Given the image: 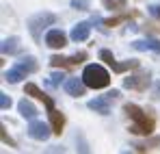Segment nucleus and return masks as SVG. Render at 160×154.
Instances as JSON below:
<instances>
[{"label":"nucleus","mask_w":160,"mask_h":154,"mask_svg":"<svg viewBox=\"0 0 160 154\" xmlns=\"http://www.w3.org/2000/svg\"><path fill=\"white\" fill-rule=\"evenodd\" d=\"M100 59H102V61H106L108 65L112 67V72H119V74H121V72H126V70H132V67H138V61H134V59H130V61H126V63H117L110 50H100Z\"/></svg>","instance_id":"4"},{"label":"nucleus","mask_w":160,"mask_h":154,"mask_svg":"<svg viewBox=\"0 0 160 154\" xmlns=\"http://www.w3.org/2000/svg\"><path fill=\"white\" fill-rule=\"evenodd\" d=\"M50 122H52V132L54 135H61L63 130V124H65V117L61 115V111H50Z\"/></svg>","instance_id":"15"},{"label":"nucleus","mask_w":160,"mask_h":154,"mask_svg":"<svg viewBox=\"0 0 160 154\" xmlns=\"http://www.w3.org/2000/svg\"><path fill=\"white\" fill-rule=\"evenodd\" d=\"M123 20H128V15H121V18H112V20H108L106 24H108V26H115V24H119V22H123Z\"/></svg>","instance_id":"24"},{"label":"nucleus","mask_w":160,"mask_h":154,"mask_svg":"<svg viewBox=\"0 0 160 154\" xmlns=\"http://www.w3.org/2000/svg\"><path fill=\"white\" fill-rule=\"evenodd\" d=\"M72 7H74V9H84V7H89V2H87V0H74Z\"/></svg>","instance_id":"23"},{"label":"nucleus","mask_w":160,"mask_h":154,"mask_svg":"<svg viewBox=\"0 0 160 154\" xmlns=\"http://www.w3.org/2000/svg\"><path fill=\"white\" fill-rule=\"evenodd\" d=\"M89 109H91V111H95V113L108 115V113H110V104H108V98H95V100H89Z\"/></svg>","instance_id":"12"},{"label":"nucleus","mask_w":160,"mask_h":154,"mask_svg":"<svg viewBox=\"0 0 160 154\" xmlns=\"http://www.w3.org/2000/svg\"><path fill=\"white\" fill-rule=\"evenodd\" d=\"M18 109H20V115H22L24 119H35V117H37V109H35V104H30L28 100H20Z\"/></svg>","instance_id":"14"},{"label":"nucleus","mask_w":160,"mask_h":154,"mask_svg":"<svg viewBox=\"0 0 160 154\" xmlns=\"http://www.w3.org/2000/svg\"><path fill=\"white\" fill-rule=\"evenodd\" d=\"M54 22H56V15H54V13H37L35 18L28 20V30L32 33L35 39H39V37H41L39 30L46 28V26H52Z\"/></svg>","instance_id":"3"},{"label":"nucleus","mask_w":160,"mask_h":154,"mask_svg":"<svg viewBox=\"0 0 160 154\" xmlns=\"http://www.w3.org/2000/svg\"><path fill=\"white\" fill-rule=\"evenodd\" d=\"M63 87H65V91H67L69 96L80 98V96H84V87H87V82H84L82 78H67V80L63 82Z\"/></svg>","instance_id":"9"},{"label":"nucleus","mask_w":160,"mask_h":154,"mask_svg":"<svg viewBox=\"0 0 160 154\" xmlns=\"http://www.w3.org/2000/svg\"><path fill=\"white\" fill-rule=\"evenodd\" d=\"M89 33H91V24L89 22H80L72 28V39L74 41H84L87 37H89Z\"/></svg>","instance_id":"11"},{"label":"nucleus","mask_w":160,"mask_h":154,"mask_svg":"<svg viewBox=\"0 0 160 154\" xmlns=\"http://www.w3.org/2000/svg\"><path fill=\"white\" fill-rule=\"evenodd\" d=\"M126 89H136V91H145L149 87V74H134L123 80Z\"/></svg>","instance_id":"6"},{"label":"nucleus","mask_w":160,"mask_h":154,"mask_svg":"<svg viewBox=\"0 0 160 154\" xmlns=\"http://www.w3.org/2000/svg\"><path fill=\"white\" fill-rule=\"evenodd\" d=\"M18 67H22L26 74L28 72H35V70H37V61H35L32 56H24L22 61H18Z\"/></svg>","instance_id":"18"},{"label":"nucleus","mask_w":160,"mask_h":154,"mask_svg":"<svg viewBox=\"0 0 160 154\" xmlns=\"http://www.w3.org/2000/svg\"><path fill=\"white\" fill-rule=\"evenodd\" d=\"M84 59H87V52H78L74 56H58V54H54L52 59H50V65H54V67H67V65L82 63Z\"/></svg>","instance_id":"8"},{"label":"nucleus","mask_w":160,"mask_h":154,"mask_svg":"<svg viewBox=\"0 0 160 154\" xmlns=\"http://www.w3.org/2000/svg\"><path fill=\"white\" fill-rule=\"evenodd\" d=\"M26 93H28V96L39 98V100H43V104L48 106V111H54V100L50 98V96H46V93H43V91H41L35 82H28V85H26Z\"/></svg>","instance_id":"10"},{"label":"nucleus","mask_w":160,"mask_h":154,"mask_svg":"<svg viewBox=\"0 0 160 154\" xmlns=\"http://www.w3.org/2000/svg\"><path fill=\"white\" fill-rule=\"evenodd\" d=\"M50 132H52V128L48 124L37 122V119H30V124H28V137H32L37 141H46L50 137Z\"/></svg>","instance_id":"5"},{"label":"nucleus","mask_w":160,"mask_h":154,"mask_svg":"<svg viewBox=\"0 0 160 154\" xmlns=\"http://www.w3.org/2000/svg\"><path fill=\"white\" fill-rule=\"evenodd\" d=\"M63 74H58V72H56V74H52V76H50V85H54V87H58V85H61V82H63Z\"/></svg>","instance_id":"21"},{"label":"nucleus","mask_w":160,"mask_h":154,"mask_svg":"<svg viewBox=\"0 0 160 154\" xmlns=\"http://www.w3.org/2000/svg\"><path fill=\"white\" fill-rule=\"evenodd\" d=\"M0 106H2V111H7V109L11 106V98H9L7 93H0Z\"/></svg>","instance_id":"20"},{"label":"nucleus","mask_w":160,"mask_h":154,"mask_svg":"<svg viewBox=\"0 0 160 154\" xmlns=\"http://www.w3.org/2000/svg\"><path fill=\"white\" fill-rule=\"evenodd\" d=\"M26 76V72L22 70V67H13V70H9V72H4V80H9V82H20L22 78Z\"/></svg>","instance_id":"17"},{"label":"nucleus","mask_w":160,"mask_h":154,"mask_svg":"<svg viewBox=\"0 0 160 154\" xmlns=\"http://www.w3.org/2000/svg\"><path fill=\"white\" fill-rule=\"evenodd\" d=\"M123 111H126V115H128L130 119H134V124L130 126V132H132V135H152V130H154V119H149V117L143 113L141 106H136V104H126Z\"/></svg>","instance_id":"1"},{"label":"nucleus","mask_w":160,"mask_h":154,"mask_svg":"<svg viewBox=\"0 0 160 154\" xmlns=\"http://www.w3.org/2000/svg\"><path fill=\"white\" fill-rule=\"evenodd\" d=\"M0 135H2V141H4V143H9V146H15V141H13V139H11L9 135H7V130H4V126H2V130H0Z\"/></svg>","instance_id":"22"},{"label":"nucleus","mask_w":160,"mask_h":154,"mask_svg":"<svg viewBox=\"0 0 160 154\" xmlns=\"http://www.w3.org/2000/svg\"><path fill=\"white\" fill-rule=\"evenodd\" d=\"M106 9H123L126 7V0H102Z\"/></svg>","instance_id":"19"},{"label":"nucleus","mask_w":160,"mask_h":154,"mask_svg":"<svg viewBox=\"0 0 160 154\" xmlns=\"http://www.w3.org/2000/svg\"><path fill=\"white\" fill-rule=\"evenodd\" d=\"M82 80L87 82V87H91V89H104L108 87V82H110V76H108V72L102 67V65H87L84 67V72H82Z\"/></svg>","instance_id":"2"},{"label":"nucleus","mask_w":160,"mask_h":154,"mask_svg":"<svg viewBox=\"0 0 160 154\" xmlns=\"http://www.w3.org/2000/svg\"><path fill=\"white\" fill-rule=\"evenodd\" d=\"M20 52V37H9L2 41V54H15Z\"/></svg>","instance_id":"16"},{"label":"nucleus","mask_w":160,"mask_h":154,"mask_svg":"<svg viewBox=\"0 0 160 154\" xmlns=\"http://www.w3.org/2000/svg\"><path fill=\"white\" fill-rule=\"evenodd\" d=\"M154 98H160V82H156V87H154Z\"/></svg>","instance_id":"25"},{"label":"nucleus","mask_w":160,"mask_h":154,"mask_svg":"<svg viewBox=\"0 0 160 154\" xmlns=\"http://www.w3.org/2000/svg\"><path fill=\"white\" fill-rule=\"evenodd\" d=\"M46 46H48V48H54V50L65 48V46H67V37H65V33L58 30V28L48 30V35H46Z\"/></svg>","instance_id":"7"},{"label":"nucleus","mask_w":160,"mask_h":154,"mask_svg":"<svg viewBox=\"0 0 160 154\" xmlns=\"http://www.w3.org/2000/svg\"><path fill=\"white\" fill-rule=\"evenodd\" d=\"M152 9V13H160V7H149Z\"/></svg>","instance_id":"26"},{"label":"nucleus","mask_w":160,"mask_h":154,"mask_svg":"<svg viewBox=\"0 0 160 154\" xmlns=\"http://www.w3.org/2000/svg\"><path fill=\"white\" fill-rule=\"evenodd\" d=\"M132 46L136 50H154V52H160V41L158 39H136L132 41Z\"/></svg>","instance_id":"13"}]
</instances>
